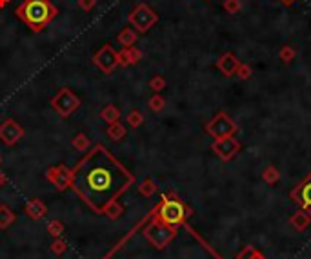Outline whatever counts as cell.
I'll return each mask as SVG.
<instances>
[{"label": "cell", "mask_w": 311, "mask_h": 259, "mask_svg": "<svg viewBox=\"0 0 311 259\" xmlns=\"http://www.w3.org/2000/svg\"><path fill=\"white\" fill-rule=\"evenodd\" d=\"M280 2H282L284 6H291L293 2H295V0H280Z\"/></svg>", "instance_id": "obj_26"}, {"label": "cell", "mask_w": 311, "mask_h": 259, "mask_svg": "<svg viewBox=\"0 0 311 259\" xmlns=\"http://www.w3.org/2000/svg\"><path fill=\"white\" fill-rule=\"evenodd\" d=\"M2 181H4V176H2V174H0V183H2Z\"/></svg>", "instance_id": "obj_27"}, {"label": "cell", "mask_w": 311, "mask_h": 259, "mask_svg": "<svg viewBox=\"0 0 311 259\" xmlns=\"http://www.w3.org/2000/svg\"><path fill=\"white\" fill-rule=\"evenodd\" d=\"M251 67L248 66V64H240L239 66V69H237V75H239V78L240 80H248L249 76H251Z\"/></svg>", "instance_id": "obj_19"}, {"label": "cell", "mask_w": 311, "mask_h": 259, "mask_svg": "<svg viewBox=\"0 0 311 259\" xmlns=\"http://www.w3.org/2000/svg\"><path fill=\"white\" fill-rule=\"evenodd\" d=\"M264 179L268 181V183H275L278 179V172L273 167H269V169H266V172H264Z\"/></svg>", "instance_id": "obj_22"}, {"label": "cell", "mask_w": 311, "mask_h": 259, "mask_svg": "<svg viewBox=\"0 0 311 259\" xmlns=\"http://www.w3.org/2000/svg\"><path fill=\"white\" fill-rule=\"evenodd\" d=\"M96 0H78V8H80L82 11H91L93 8H95Z\"/></svg>", "instance_id": "obj_23"}, {"label": "cell", "mask_w": 311, "mask_h": 259, "mask_svg": "<svg viewBox=\"0 0 311 259\" xmlns=\"http://www.w3.org/2000/svg\"><path fill=\"white\" fill-rule=\"evenodd\" d=\"M10 2H11V0H0V10H4L6 6L10 4Z\"/></svg>", "instance_id": "obj_25"}, {"label": "cell", "mask_w": 311, "mask_h": 259, "mask_svg": "<svg viewBox=\"0 0 311 259\" xmlns=\"http://www.w3.org/2000/svg\"><path fill=\"white\" fill-rule=\"evenodd\" d=\"M128 20H130L131 28H133L137 33H146V31H149V29L158 22V15L155 13L148 4L140 2V4L135 6V10L130 13Z\"/></svg>", "instance_id": "obj_3"}, {"label": "cell", "mask_w": 311, "mask_h": 259, "mask_svg": "<svg viewBox=\"0 0 311 259\" xmlns=\"http://www.w3.org/2000/svg\"><path fill=\"white\" fill-rule=\"evenodd\" d=\"M137 40H139V33H137L135 29H131V28H124L119 35H117V42L122 44L124 47L135 46Z\"/></svg>", "instance_id": "obj_13"}, {"label": "cell", "mask_w": 311, "mask_h": 259, "mask_svg": "<svg viewBox=\"0 0 311 259\" xmlns=\"http://www.w3.org/2000/svg\"><path fill=\"white\" fill-rule=\"evenodd\" d=\"M239 141H235V140H230V138H224V140H219L213 145V149H215V152L221 158H224V160H230L231 156L235 154V152L239 151Z\"/></svg>", "instance_id": "obj_10"}, {"label": "cell", "mask_w": 311, "mask_h": 259, "mask_svg": "<svg viewBox=\"0 0 311 259\" xmlns=\"http://www.w3.org/2000/svg\"><path fill=\"white\" fill-rule=\"evenodd\" d=\"M208 132L213 134L217 140H224V138H230L235 132V123L231 122L228 114L221 113L213 122L208 123Z\"/></svg>", "instance_id": "obj_6"}, {"label": "cell", "mask_w": 311, "mask_h": 259, "mask_svg": "<svg viewBox=\"0 0 311 259\" xmlns=\"http://www.w3.org/2000/svg\"><path fill=\"white\" fill-rule=\"evenodd\" d=\"M102 118L104 120H108V122H117L119 120V111H117L113 105H108V107L102 109Z\"/></svg>", "instance_id": "obj_14"}, {"label": "cell", "mask_w": 311, "mask_h": 259, "mask_svg": "<svg viewBox=\"0 0 311 259\" xmlns=\"http://www.w3.org/2000/svg\"><path fill=\"white\" fill-rule=\"evenodd\" d=\"M295 198L304 205V207H309L311 208V176L297 188V192H295Z\"/></svg>", "instance_id": "obj_12"}, {"label": "cell", "mask_w": 311, "mask_h": 259, "mask_svg": "<svg viewBox=\"0 0 311 259\" xmlns=\"http://www.w3.org/2000/svg\"><path fill=\"white\" fill-rule=\"evenodd\" d=\"M293 58H295V49H293V47L286 46V47H282V49H280V60H282V62L289 64Z\"/></svg>", "instance_id": "obj_18"}, {"label": "cell", "mask_w": 311, "mask_h": 259, "mask_svg": "<svg viewBox=\"0 0 311 259\" xmlns=\"http://www.w3.org/2000/svg\"><path fill=\"white\" fill-rule=\"evenodd\" d=\"M240 8H242V4H240V0H226V2H224V10L228 11V13H230V15L239 13Z\"/></svg>", "instance_id": "obj_17"}, {"label": "cell", "mask_w": 311, "mask_h": 259, "mask_svg": "<svg viewBox=\"0 0 311 259\" xmlns=\"http://www.w3.org/2000/svg\"><path fill=\"white\" fill-rule=\"evenodd\" d=\"M20 136H22V129H20L13 120H6L4 125L0 127V138H2L8 145H13Z\"/></svg>", "instance_id": "obj_8"}, {"label": "cell", "mask_w": 311, "mask_h": 259, "mask_svg": "<svg viewBox=\"0 0 311 259\" xmlns=\"http://www.w3.org/2000/svg\"><path fill=\"white\" fill-rule=\"evenodd\" d=\"M15 15L28 26L29 31L40 33L46 26H49L57 19L58 10L51 0H24L15 10Z\"/></svg>", "instance_id": "obj_2"}, {"label": "cell", "mask_w": 311, "mask_h": 259, "mask_svg": "<svg viewBox=\"0 0 311 259\" xmlns=\"http://www.w3.org/2000/svg\"><path fill=\"white\" fill-rule=\"evenodd\" d=\"M160 216H162L166 221L177 223L184 217V207H182V203H178V201H166L162 205V208H160Z\"/></svg>", "instance_id": "obj_7"}, {"label": "cell", "mask_w": 311, "mask_h": 259, "mask_svg": "<svg viewBox=\"0 0 311 259\" xmlns=\"http://www.w3.org/2000/svg\"><path fill=\"white\" fill-rule=\"evenodd\" d=\"M142 58V53L140 49H137L135 46L131 47H124L122 51H119V66H137Z\"/></svg>", "instance_id": "obj_11"}, {"label": "cell", "mask_w": 311, "mask_h": 259, "mask_svg": "<svg viewBox=\"0 0 311 259\" xmlns=\"http://www.w3.org/2000/svg\"><path fill=\"white\" fill-rule=\"evenodd\" d=\"M131 183L133 176L102 145L87 152L71 174L75 192L95 210H104Z\"/></svg>", "instance_id": "obj_1"}, {"label": "cell", "mask_w": 311, "mask_h": 259, "mask_svg": "<svg viewBox=\"0 0 311 259\" xmlns=\"http://www.w3.org/2000/svg\"><path fill=\"white\" fill-rule=\"evenodd\" d=\"M128 122H130L131 127H139L140 123H142V114L139 111H131L130 116H128Z\"/></svg>", "instance_id": "obj_20"}, {"label": "cell", "mask_w": 311, "mask_h": 259, "mask_svg": "<svg viewBox=\"0 0 311 259\" xmlns=\"http://www.w3.org/2000/svg\"><path fill=\"white\" fill-rule=\"evenodd\" d=\"M149 87L153 91H162L164 87H166V80H164V76H160V75H157V76H153L151 80H149Z\"/></svg>", "instance_id": "obj_16"}, {"label": "cell", "mask_w": 311, "mask_h": 259, "mask_svg": "<svg viewBox=\"0 0 311 259\" xmlns=\"http://www.w3.org/2000/svg\"><path fill=\"white\" fill-rule=\"evenodd\" d=\"M149 107L153 109L155 113H160V111L164 109V98L160 96V94L151 96V100H149Z\"/></svg>", "instance_id": "obj_15"}, {"label": "cell", "mask_w": 311, "mask_h": 259, "mask_svg": "<svg viewBox=\"0 0 311 259\" xmlns=\"http://www.w3.org/2000/svg\"><path fill=\"white\" fill-rule=\"evenodd\" d=\"M93 64H95L102 73L111 75L119 66V53L113 49L111 44H104L98 51L93 55Z\"/></svg>", "instance_id": "obj_5"}, {"label": "cell", "mask_w": 311, "mask_h": 259, "mask_svg": "<svg viewBox=\"0 0 311 259\" xmlns=\"http://www.w3.org/2000/svg\"><path fill=\"white\" fill-rule=\"evenodd\" d=\"M84 147H86V145H84V138L78 136L77 138V149H84Z\"/></svg>", "instance_id": "obj_24"}, {"label": "cell", "mask_w": 311, "mask_h": 259, "mask_svg": "<svg viewBox=\"0 0 311 259\" xmlns=\"http://www.w3.org/2000/svg\"><path fill=\"white\" fill-rule=\"evenodd\" d=\"M124 127H122V125H119V123H117V125H111L110 127V136L111 138H115V140H119V138H122L124 136Z\"/></svg>", "instance_id": "obj_21"}, {"label": "cell", "mask_w": 311, "mask_h": 259, "mask_svg": "<svg viewBox=\"0 0 311 259\" xmlns=\"http://www.w3.org/2000/svg\"><path fill=\"white\" fill-rule=\"evenodd\" d=\"M240 62L235 58L233 53H226V55H222L221 58H219V62H217V67L221 69V73L224 76H233L237 75V69H239Z\"/></svg>", "instance_id": "obj_9"}, {"label": "cell", "mask_w": 311, "mask_h": 259, "mask_svg": "<svg viewBox=\"0 0 311 259\" xmlns=\"http://www.w3.org/2000/svg\"><path fill=\"white\" fill-rule=\"evenodd\" d=\"M78 105H80V100H78V96L75 93H71V91L67 89V87H64V89H60L57 93V96L51 100V107L57 111L60 116L67 118L69 114L73 113V111H77Z\"/></svg>", "instance_id": "obj_4"}]
</instances>
